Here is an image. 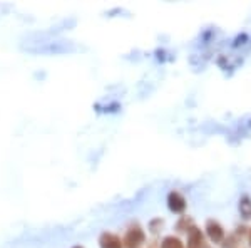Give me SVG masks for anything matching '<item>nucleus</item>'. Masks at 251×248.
Returning <instances> with one entry per match:
<instances>
[{"mask_svg":"<svg viewBox=\"0 0 251 248\" xmlns=\"http://www.w3.org/2000/svg\"><path fill=\"white\" fill-rule=\"evenodd\" d=\"M74 248H82V247H74Z\"/></svg>","mask_w":251,"mask_h":248,"instance_id":"6e6552de","label":"nucleus"},{"mask_svg":"<svg viewBox=\"0 0 251 248\" xmlns=\"http://www.w3.org/2000/svg\"><path fill=\"white\" fill-rule=\"evenodd\" d=\"M99 245H100V248H123L124 247L123 242H121V238L114 233H102L100 235Z\"/></svg>","mask_w":251,"mask_h":248,"instance_id":"20e7f679","label":"nucleus"},{"mask_svg":"<svg viewBox=\"0 0 251 248\" xmlns=\"http://www.w3.org/2000/svg\"><path fill=\"white\" fill-rule=\"evenodd\" d=\"M206 233L213 243H221L225 240V230L216 220H208L206 221Z\"/></svg>","mask_w":251,"mask_h":248,"instance_id":"f03ea898","label":"nucleus"},{"mask_svg":"<svg viewBox=\"0 0 251 248\" xmlns=\"http://www.w3.org/2000/svg\"><path fill=\"white\" fill-rule=\"evenodd\" d=\"M188 248H204V238L201 235V231L193 226L191 230H188Z\"/></svg>","mask_w":251,"mask_h":248,"instance_id":"39448f33","label":"nucleus"},{"mask_svg":"<svg viewBox=\"0 0 251 248\" xmlns=\"http://www.w3.org/2000/svg\"><path fill=\"white\" fill-rule=\"evenodd\" d=\"M161 248H184L183 243H181L179 238L176 237H166L163 240V245H161Z\"/></svg>","mask_w":251,"mask_h":248,"instance_id":"423d86ee","label":"nucleus"},{"mask_svg":"<svg viewBox=\"0 0 251 248\" xmlns=\"http://www.w3.org/2000/svg\"><path fill=\"white\" fill-rule=\"evenodd\" d=\"M168 205H169V210L174 211V213H183L186 210V200L181 193L177 191H171L168 196Z\"/></svg>","mask_w":251,"mask_h":248,"instance_id":"7ed1b4c3","label":"nucleus"},{"mask_svg":"<svg viewBox=\"0 0 251 248\" xmlns=\"http://www.w3.org/2000/svg\"><path fill=\"white\" fill-rule=\"evenodd\" d=\"M204 248H209V247H204Z\"/></svg>","mask_w":251,"mask_h":248,"instance_id":"1a4fd4ad","label":"nucleus"},{"mask_svg":"<svg viewBox=\"0 0 251 248\" xmlns=\"http://www.w3.org/2000/svg\"><path fill=\"white\" fill-rule=\"evenodd\" d=\"M144 240H146L144 231L136 225V226H131L127 233H126L124 245L126 248H139L144 243Z\"/></svg>","mask_w":251,"mask_h":248,"instance_id":"f257e3e1","label":"nucleus"},{"mask_svg":"<svg viewBox=\"0 0 251 248\" xmlns=\"http://www.w3.org/2000/svg\"><path fill=\"white\" fill-rule=\"evenodd\" d=\"M240 211L243 213V217L245 218H251V201H250L248 196H245L240 201Z\"/></svg>","mask_w":251,"mask_h":248,"instance_id":"0eeeda50","label":"nucleus"}]
</instances>
